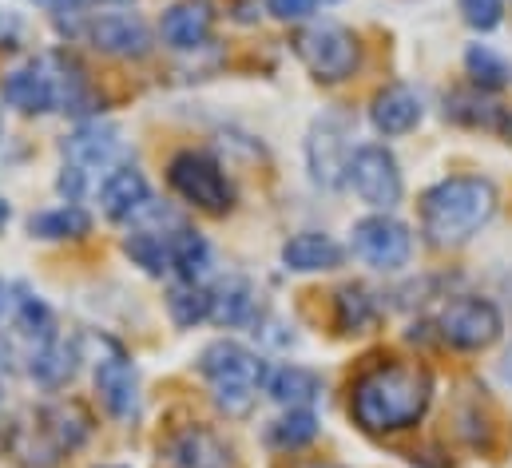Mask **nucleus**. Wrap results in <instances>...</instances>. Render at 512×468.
I'll return each instance as SVG.
<instances>
[{"mask_svg":"<svg viewBox=\"0 0 512 468\" xmlns=\"http://www.w3.org/2000/svg\"><path fill=\"white\" fill-rule=\"evenodd\" d=\"M32 4H44V8H56V12H60V8L72 4V0H32Z\"/></svg>","mask_w":512,"mask_h":468,"instance_id":"35","label":"nucleus"},{"mask_svg":"<svg viewBox=\"0 0 512 468\" xmlns=\"http://www.w3.org/2000/svg\"><path fill=\"white\" fill-rule=\"evenodd\" d=\"M88 40L108 52V56H120V60H143L151 52V32L139 16L131 12H108V16H96L88 24Z\"/></svg>","mask_w":512,"mask_h":468,"instance_id":"12","label":"nucleus"},{"mask_svg":"<svg viewBox=\"0 0 512 468\" xmlns=\"http://www.w3.org/2000/svg\"><path fill=\"white\" fill-rule=\"evenodd\" d=\"M96 393L116 421H131L139 413V373L116 342H108V353L96 361Z\"/></svg>","mask_w":512,"mask_h":468,"instance_id":"10","label":"nucleus"},{"mask_svg":"<svg viewBox=\"0 0 512 468\" xmlns=\"http://www.w3.org/2000/svg\"><path fill=\"white\" fill-rule=\"evenodd\" d=\"M334 310H338V330L342 334H366L378 322V306L362 286H342L338 298H334Z\"/></svg>","mask_w":512,"mask_h":468,"instance_id":"26","label":"nucleus"},{"mask_svg":"<svg viewBox=\"0 0 512 468\" xmlns=\"http://www.w3.org/2000/svg\"><path fill=\"white\" fill-rule=\"evenodd\" d=\"M338 147H342V135H334L326 123L314 127V139H310V167H314V179L318 183H338V171H346V159H338Z\"/></svg>","mask_w":512,"mask_h":468,"instance_id":"29","label":"nucleus"},{"mask_svg":"<svg viewBox=\"0 0 512 468\" xmlns=\"http://www.w3.org/2000/svg\"><path fill=\"white\" fill-rule=\"evenodd\" d=\"M167 246H171V270L183 278V282H199V274L211 266V246L207 238L191 227H175L167 234Z\"/></svg>","mask_w":512,"mask_h":468,"instance_id":"23","label":"nucleus"},{"mask_svg":"<svg viewBox=\"0 0 512 468\" xmlns=\"http://www.w3.org/2000/svg\"><path fill=\"white\" fill-rule=\"evenodd\" d=\"M199 373L207 377V385L215 393V405L227 417H247L255 409L262 381H266L262 357L251 353L247 346H239V342H211L199 353Z\"/></svg>","mask_w":512,"mask_h":468,"instance_id":"4","label":"nucleus"},{"mask_svg":"<svg viewBox=\"0 0 512 468\" xmlns=\"http://www.w3.org/2000/svg\"><path fill=\"white\" fill-rule=\"evenodd\" d=\"M167 314L179 330H191L199 322L211 318V290H203L199 282H179L167 290Z\"/></svg>","mask_w":512,"mask_h":468,"instance_id":"25","label":"nucleus"},{"mask_svg":"<svg viewBox=\"0 0 512 468\" xmlns=\"http://www.w3.org/2000/svg\"><path fill=\"white\" fill-rule=\"evenodd\" d=\"M108 468H116V465H108Z\"/></svg>","mask_w":512,"mask_h":468,"instance_id":"39","label":"nucleus"},{"mask_svg":"<svg viewBox=\"0 0 512 468\" xmlns=\"http://www.w3.org/2000/svg\"><path fill=\"white\" fill-rule=\"evenodd\" d=\"M266 8H270L278 20H306V16L318 8V0H266Z\"/></svg>","mask_w":512,"mask_h":468,"instance_id":"32","label":"nucleus"},{"mask_svg":"<svg viewBox=\"0 0 512 468\" xmlns=\"http://www.w3.org/2000/svg\"><path fill=\"white\" fill-rule=\"evenodd\" d=\"M0 96H4L8 108L24 112V116L56 112V80L48 72V60H32V64L8 72L0 80Z\"/></svg>","mask_w":512,"mask_h":468,"instance_id":"11","label":"nucleus"},{"mask_svg":"<svg viewBox=\"0 0 512 468\" xmlns=\"http://www.w3.org/2000/svg\"><path fill=\"white\" fill-rule=\"evenodd\" d=\"M370 119H374V127H378L382 135H405V131H413V127L421 123V100H417L413 88L389 84V88H382V92L374 96Z\"/></svg>","mask_w":512,"mask_h":468,"instance_id":"16","label":"nucleus"},{"mask_svg":"<svg viewBox=\"0 0 512 468\" xmlns=\"http://www.w3.org/2000/svg\"><path fill=\"white\" fill-rule=\"evenodd\" d=\"M294 52L306 64V72L322 84H342L362 64V44L342 24H310L294 36Z\"/></svg>","mask_w":512,"mask_h":468,"instance_id":"5","label":"nucleus"},{"mask_svg":"<svg viewBox=\"0 0 512 468\" xmlns=\"http://www.w3.org/2000/svg\"><path fill=\"white\" fill-rule=\"evenodd\" d=\"M302 468H342V465H330V461H310V465H302Z\"/></svg>","mask_w":512,"mask_h":468,"instance_id":"37","label":"nucleus"},{"mask_svg":"<svg viewBox=\"0 0 512 468\" xmlns=\"http://www.w3.org/2000/svg\"><path fill=\"white\" fill-rule=\"evenodd\" d=\"M12 322H16V334L32 350L56 342V318H52V310L36 294H28V290H20V298H12Z\"/></svg>","mask_w":512,"mask_h":468,"instance_id":"22","label":"nucleus"},{"mask_svg":"<svg viewBox=\"0 0 512 468\" xmlns=\"http://www.w3.org/2000/svg\"><path fill=\"white\" fill-rule=\"evenodd\" d=\"M211 318L219 326H247L255 318V290L247 278L231 274L211 290Z\"/></svg>","mask_w":512,"mask_h":468,"instance_id":"20","label":"nucleus"},{"mask_svg":"<svg viewBox=\"0 0 512 468\" xmlns=\"http://www.w3.org/2000/svg\"><path fill=\"white\" fill-rule=\"evenodd\" d=\"M266 393L286 409H306L310 401L322 397V377L306 365H282L266 377Z\"/></svg>","mask_w":512,"mask_h":468,"instance_id":"18","label":"nucleus"},{"mask_svg":"<svg viewBox=\"0 0 512 468\" xmlns=\"http://www.w3.org/2000/svg\"><path fill=\"white\" fill-rule=\"evenodd\" d=\"M167 453V465L171 468H231V445L223 437H215L211 429L203 425H187L179 433L167 437L163 445Z\"/></svg>","mask_w":512,"mask_h":468,"instance_id":"13","label":"nucleus"},{"mask_svg":"<svg viewBox=\"0 0 512 468\" xmlns=\"http://www.w3.org/2000/svg\"><path fill=\"white\" fill-rule=\"evenodd\" d=\"M147 203H151V187L135 167H116L100 187V207L116 223L135 219L139 211H147Z\"/></svg>","mask_w":512,"mask_h":468,"instance_id":"15","label":"nucleus"},{"mask_svg":"<svg viewBox=\"0 0 512 468\" xmlns=\"http://www.w3.org/2000/svg\"><path fill=\"white\" fill-rule=\"evenodd\" d=\"M120 127H112V123H84L72 139H68V151H72V159L80 163V167H108L116 155H120Z\"/></svg>","mask_w":512,"mask_h":468,"instance_id":"19","label":"nucleus"},{"mask_svg":"<svg viewBox=\"0 0 512 468\" xmlns=\"http://www.w3.org/2000/svg\"><path fill=\"white\" fill-rule=\"evenodd\" d=\"M465 68H469L473 84L485 88V92H497V88H505L512 80L509 60H505L501 52H493L489 44H473V48L465 52Z\"/></svg>","mask_w":512,"mask_h":468,"instance_id":"27","label":"nucleus"},{"mask_svg":"<svg viewBox=\"0 0 512 468\" xmlns=\"http://www.w3.org/2000/svg\"><path fill=\"white\" fill-rule=\"evenodd\" d=\"M8 219H12V211H8V203H4V199H0V231H4V227H8Z\"/></svg>","mask_w":512,"mask_h":468,"instance_id":"36","label":"nucleus"},{"mask_svg":"<svg viewBox=\"0 0 512 468\" xmlns=\"http://www.w3.org/2000/svg\"><path fill=\"white\" fill-rule=\"evenodd\" d=\"M354 254L374 270H401L413 254V238L397 219L370 215L354 223Z\"/></svg>","mask_w":512,"mask_h":468,"instance_id":"9","label":"nucleus"},{"mask_svg":"<svg viewBox=\"0 0 512 468\" xmlns=\"http://www.w3.org/2000/svg\"><path fill=\"white\" fill-rule=\"evenodd\" d=\"M8 306H12V298H8V286H4V282H0V314H4V310H8Z\"/></svg>","mask_w":512,"mask_h":468,"instance_id":"34","label":"nucleus"},{"mask_svg":"<svg viewBox=\"0 0 512 468\" xmlns=\"http://www.w3.org/2000/svg\"><path fill=\"white\" fill-rule=\"evenodd\" d=\"M92 433V421L88 413L68 401V405H48L40 413H32L28 425H16L12 429V453L20 465H32V468H52L64 453L80 449Z\"/></svg>","mask_w":512,"mask_h":468,"instance_id":"3","label":"nucleus"},{"mask_svg":"<svg viewBox=\"0 0 512 468\" xmlns=\"http://www.w3.org/2000/svg\"><path fill=\"white\" fill-rule=\"evenodd\" d=\"M433 401V377L417 361H378L370 365L350 393V413L370 433L413 429Z\"/></svg>","mask_w":512,"mask_h":468,"instance_id":"1","label":"nucleus"},{"mask_svg":"<svg viewBox=\"0 0 512 468\" xmlns=\"http://www.w3.org/2000/svg\"><path fill=\"white\" fill-rule=\"evenodd\" d=\"M282 262H286V270H298V274L334 270V266H342V246H338L330 234L302 231V234H294V238H286Z\"/></svg>","mask_w":512,"mask_h":468,"instance_id":"17","label":"nucleus"},{"mask_svg":"<svg viewBox=\"0 0 512 468\" xmlns=\"http://www.w3.org/2000/svg\"><path fill=\"white\" fill-rule=\"evenodd\" d=\"M76 361H80L76 346H64V342H48V346L32 350L28 373H32V381H40L44 389H60V385H68V381L76 377Z\"/></svg>","mask_w":512,"mask_h":468,"instance_id":"24","label":"nucleus"},{"mask_svg":"<svg viewBox=\"0 0 512 468\" xmlns=\"http://www.w3.org/2000/svg\"><path fill=\"white\" fill-rule=\"evenodd\" d=\"M167 183L175 187L179 199H187L191 207L199 211H211V215H227L235 207V187L231 179L223 175V167L199 151H179L167 167Z\"/></svg>","mask_w":512,"mask_h":468,"instance_id":"6","label":"nucleus"},{"mask_svg":"<svg viewBox=\"0 0 512 468\" xmlns=\"http://www.w3.org/2000/svg\"><path fill=\"white\" fill-rule=\"evenodd\" d=\"M4 377H8V346L0 338V393H4Z\"/></svg>","mask_w":512,"mask_h":468,"instance_id":"33","label":"nucleus"},{"mask_svg":"<svg viewBox=\"0 0 512 468\" xmlns=\"http://www.w3.org/2000/svg\"><path fill=\"white\" fill-rule=\"evenodd\" d=\"M497 215V187L481 175H449L421 195V231L433 246H465Z\"/></svg>","mask_w":512,"mask_h":468,"instance_id":"2","label":"nucleus"},{"mask_svg":"<svg viewBox=\"0 0 512 468\" xmlns=\"http://www.w3.org/2000/svg\"><path fill=\"white\" fill-rule=\"evenodd\" d=\"M92 231V215L76 203H64V207H52V211H40L28 219V234L32 238H44V242H64V238H84Z\"/></svg>","mask_w":512,"mask_h":468,"instance_id":"21","label":"nucleus"},{"mask_svg":"<svg viewBox=\"0 0 512 468\" xmlns=\"http://www.w3.org/2000/svg\"><path fill=\"white\" fill-rule=\"evenodd\" d=\"M211 28H215V8L207 0H175L163 12V24H159L163 44H171L179 52H191V48L207 44Z\"/></svg>","mask_w":512,"mask_h":468,"instance_id":"14","label":"nucleus"},{"mask_svg":"<svg viewBox=\"0 0 512 468\" xmlns=\"http://www.w3.org/2000/svg\"><path fill=\"white\" fill-rule=\"evenodd\" d=\"M457 8L465 16V24L477 32H493L505 20V0H457Z\"/></svg>","mask_w":512,"mask_h":468,"instance_id":"31","label":"nucleus"},{"mask_svg":"<svg viewBox=\"0 0 512 468\" xmlns=\"http://www.w3.org/2000/svg\"><path fill=\"white\" fill-rule=\"evenodd\" d=\"M346 175H350L354 191L362 195V203H370L374 211H389V207L401 203V191H405L401 167H397L393 151H385L378 143L358 147L350 155V163H346Z\"/></svg>","mask_w":512,"mask_h":468,"instance_id":"8","label":"nucleus"},{"mask_svg":"<svg viewBox=\"0 0 512 468\" xmlns=\"http://www.w3.org/2000/svg\"><path fill=\"white\" fill-rule=\"evenodd\" d=\"M124 250H128L131 258L147 270V274H167L171 270V246H167V234H151V231H139L131 234L128 242H124Z\"/></svg>","mask_w":512,"mask_h":468,"instance_id":"30","label":"nucleus"},{"mask_svg":"<svg viewBox=\"0 0 512 468\" xmlns=\"http://www.w3.org/2000/svg\"><path fill=\"white\" fill-rule=\"evenodd\" d=\"M437 334L453 350H489L501 338V310L485 298H453L437 314Z\"/></svg>","mask_w":512,"mask_h":468,"instance_id":"7","label":"nucleus"},{"mask_svg":"<svg viewBox=\"0 0 512 468\" xmlns=\"http://www.w3.org/2000/svg\"><path fill=\"white\" fill-rule=\"evenodd\" d=\"M318 437V417L310 413V409H290L286 417H278L274 425H270V433H266V441L274 445V449H302V445H310Z\"/></svg>","mask_w":512,"mask_h":468,"instance_id":"28","label":"nucleus"},{"mask_svg":"<svg viewBox=\"0 0 512 468\" xmlns=\"http://www.w3.org/2000/svg\"><path fill=\"white\" fill-rule=\"evenodd\" d=\"M108 4H128V0H108Z\"/></svg>","mask_w":512,"mask_h":468,"instance_id":"38","label":"nucleus"}]
</instances>
